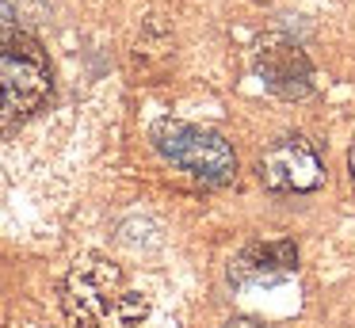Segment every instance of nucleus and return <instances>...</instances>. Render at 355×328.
I'll list each match as a JSON object with an SVG mask.
<instances>
[{
  "label": "nucleus",
  "mask_w": 355,
  "mask_h": 328,
  "mask_svg": "<svg viewBox=\"0 0 355 328\" xmlns=\"http://www.w3.org/2000/svg\"><path fill=\"white\" fill-rule=\"evenodd\" d=\"M62 313L69 328H138L149 302L123 275V267L103 256H85L62 279Z\"/></svg>",
  "instance_id": "f257e3e1"
},
{
  "label": "nucleus",
  "mask_w": 355,
  "mask_h": 328,
  "mask_svg": "<svg viewBox=\"0 0 355 328\" xmlns=\"http://www.w3.org/2000/svg\"><path fill=\"white\" fill-rule=\"evenodd\" d=\"M54 92L46 53L27 38H0V134H12L46 107Z\"/></svg>",
  "instance_id": "f03ea898"
},
{
  "label": "nucleus",
  "mask_w": 355,
  "mask_h": 328,
  "mask_svg": "<svg viewBox=\"0 0 355 328\" xmlns=\"http://www.w3.org/2000/svg\"><path fill=\"white\" fill-rule=\"evenodd\" d=\"M149 141L168 164L184 168L199 183L225 187V183L237 180V153L210 126H195L184 119H161L149 130Z\"/></svg>",
  "instance_id": "7ed1b4c3"
},
{
  "label": "nucleus",
  "mask_w": 355,
  "mask_h": 328,
  "mask_svg": "<svg viewBox=\"0 0 355 328\" xmlns=\"http://www.w3.org/2000/svg\"><path fill=\"white\" fill-rule=\"evenodd\" d=\"M324 157L302 134L271 141L260 157V183L275 195H313L324 187Z\"/></svg>",
  "instance_id": "20e7f679"
},
{
  "label": "nucleus",
  "mask_w": 355,
  "mask_h": 328,
  "mask_svg": "<svg viewBox=\"0 0 355 328\" xmlns=\"http://www.w3.org/2000/svg\"><path fill=\"white\" fill-rule=\"evenodd\" d=\"M252 65L260 73L263 88L283 99H306L313 92V65H309L306 50L298 42H291L286 35L260 38Z\"/></svg>",
  "instance_id": "39448f33"
},
{
  "label": "nucleus",
  "mask_w": 355,
  "mask_h": 328,
  "mask_svg": "<svg viewBox=\"0 0 355 328\" xmlns=\"http://www.w3.org/2000/svg\"><path fill=\"white\" fill-rule=\"evenodd\" d=\"M298 271V244L294 241H256L230 259V282L237 290L271 286Z\"/></svg>",
  "instance_id": "423d86ee"
},
{
  "label": "nucleus",
  "mask_w": 355,
  "mask_h": 328,
  "mask_svg": "<svg viewBox=\"0 0 355 328\" xmlns=\"http://www.w3.org/2000/svg\"><path fill=\"white\" fill-rule=\"evenodd\" d=\"M222 328H275V325H263V320H256V317H233V320H225Z\"/></svg>",
  "instance_id": "0eeeda50"
},
{
  "label": "nucleus",
  "mask_w": 355,
  "mask_h": 328,
  "mask_svg": "<svg viewBox=\"0 0 355 328\" xmlns=\"http://www.w3.org/2000/svg\"><path fill=\"white\" fill-rule=\"evenodd\" d=\"M347 164H352V183H355V149H352V157H347Z\"/></svg>",
  "instance_id": "6e6552de"
}]
</instances>
